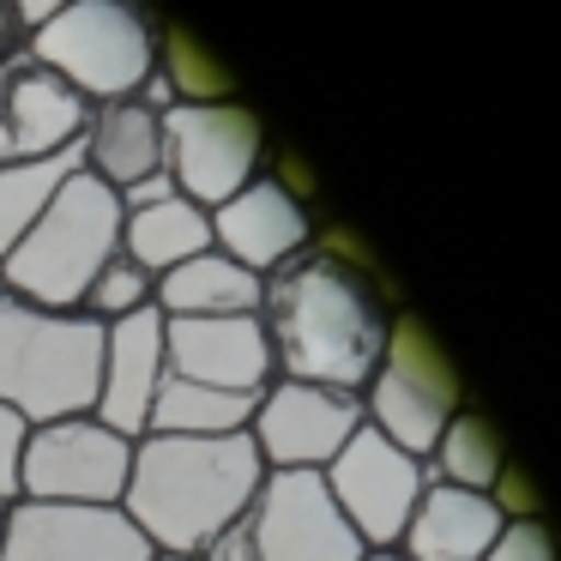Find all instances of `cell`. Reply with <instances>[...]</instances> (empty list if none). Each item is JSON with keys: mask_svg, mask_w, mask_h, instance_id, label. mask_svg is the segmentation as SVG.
<instances>
[{"mask_svg": "<svg viewBox=\"0 0 561 561\" xmlns=\"http://www.w3.org/2000/svg\"><path fill=\"white\" fill-rule=\"evenodd\" d=\"M0 519H7V513H0Z\"/></svg>", "mask_w": 561, "mask_h": 561, "instance_id": "4dcf8cb0", "label": "cell"}, {"mask_svg": "<svg viewBox=\"0 0 561 561\" xmlns=\"http://www.w3.org/2000/svg\"><path fill=\"white\" fill-rule=\"evenodd\" d=\"M79 170H85V163H79V146L61 151V158L7 163V170H0V254L25 242V230L55 206V194H61Z\"/></svg>", "mask_w": 561, "mask_h": 561, "instance_id": "603a6c76", "label": "cell"}, {"mask_svg": "<svg viewBox=\"0 0 561 561\" xmlns=\"http://www.w3.org/2000/svg\"><path fill=\"white\" fill-rule=\"evenodd\" d=\"M151 561H199V556H170V549H151Z\"/></svg>", "mask_w": 561, "mask_h": 561, "instance_id": "f546056e", "label": "cell"}, {"mask_svg": "<svg viewBox=\"0 0 561 561\" xmlns=\"http://www.w3.org/2000/svg\"><path fill=\"white\" fill-rule=\"evenodd\" d=\"M260 290L266 278H254L248 266H236L230 254L206 248L199 260L163 272L158 278V314L163 320H224V314H260Z\"/></svg>", "mask_w": 561, "mask_h": 561, "instance_id": "d6986e66", "label": "cell"}, {"mask_svg": "<svg viewBox=\"0 0 561 561\" xmlns=\"http://www.w3.org/2000/svg\"><path fill=\"white\" fill-rule=\"evenodd\" d=\"M25 55L61 73L85 103H122L158 73V19L134 0H67Z\"/></svg>", "mask_w": 561, "mask_h": 561, "instance_id": "5b68a950", "label": "cell"}, {"mask_svg": "<svg viewBox=\"0 0 561 561\" xmlns=\"http://www.w3.org/2000/svg\"><path fill=\"white\" fill-rule=\"evenodd\" d=\"M260 483H266V465H260L248 435H224V440L139 435L122 513L139 525V537L151 549L206 556L211 537H224L248 513Z\"/></svg>", "mask_w": 561, "mask_h": 561, "instance_id": "7a4b0ae2", "label": "cell"}, {"mask_svg": "<svg viewBox=\"0 0 561 561\" xmlns=\"http://www.w3.org/2000/svg\"><path fill=\"white\" fill-rule=\"evenodd\" d=\"M320 483H327L332 507L344 513V525L356 531V543L363 549H399L404 525H411L416 501H423V489H428V471H423V459L399 453L387 435H375V428L363 423L351 435V447L320 471Z\"/></svg>", "mask_w": 561, "mask_h": 561, "instance_id": "30bf717a", "label": "cell"}, {"mask_svg": "<svg viewBox=\"0 0 561 561\" xmlns=\"http://www.w3.org/2000/svg\"><path fill=\"white\" fill-rule=\"evenodd\" d=\"M25 440H31V423L0 404V513L19 507V465H25Z\"/></svg>", "mask_w": 561, "mask_h": 561, "instance_id": "4316f807", "label": "cell"}, {"mask_svg": "<svg viewBox=\"0 0 561 561\" xmlns=\"http://www.w3.org/2000/svg\"><path fill=\"white\" fill-rule=\"evenodd\" d=\"M0 561H151V543L122 507L19 501L0 519Z\"/></svg>", "mask_w": 561, "mask_h": 561, "instance_id": "7c38bea8", "label": "cell"}, {"mask_svg": "<svg viewBox=\"0 0 561 561\" xmlns=\"http://www.w3.org/2000/svg\"><path fill=\"white\" fill-rule=\"evenodd\" d=\"M85 122H91V103L43 61L19 55V61L0 67V170L73 151Z\"/></svg>", "mask_w": 561, "mask_h": 561, "instance_id": "4fadbf2b", "label": "cell"}, {"mask_svg": "<svg viewBox=\"0 0 561 561\" xmlns=\"http://www.w3.org/2000/svg\"><path fill=\"white\" fill-rule=\"evenodd\" d=\"M103 327L85 314L31 308L0 290V404L31 428L85 416L98 404Z\"/></svg>", "mask_w": 561, "mask_h": 561, "instance_id": "277c9868", "label": "cell"}, {"mask_svg": "<svg viewBox=\"0 0 561 561\" xmlns=\"http://www.w3.org/2000/svg\"><path fill=\"white\" fill-rule=\"evenodd\" d=\"M127 471H134V440L103 428L98 416H61L37 423L19 465V501L43 507H122Z\"/></svg>", "mask_w": 561, "mask_h": 561, "instance_id": "9c48e42d", "label": "cell"}, {"mask_svg": "<svg viewBox=\"0 0 561 561\" xmlns=\"http://www.w3.org/2000/svg\"><path fill=\"white\" fill-rule=\"evenodd\" d=\"M211 248V211L194 206L182 194H163L151 206L122 211V254L134 260L146 278H163V272L187 266Z\"/></svg>", "mask_w": 561, "mask_h": 561, "instance_id": "ffe728a7", "label": "cell"}, {"mask_svg": "<svg viewBox=\"0 0 561 561\" xmlns=\"http://www.w3.org/2000/svg\"><path fill=\"white\" fill-rule=\"evenodd\" d=\"M158 79L170 103H236V79L170 19H158Z\"/></svg>", "mask_w": 561, "mask_h": 561, "instance_id": "cb8c5ba5", "label": "cell"}, {"mask_svg": "<svg viewBox=\"0 0 561 561\" xmlns=\"http://www.w3.org/2000/svg\"><path fill=\"white\" fill-rule=\"evenodd\" d=\"M363 561H404V556H399V549H368Z\"/></svg>", "mask_w": 561, "mask_h": 561, "instance_id": "f1b7e54d", "label": "cell"}, {"mask_svg": "<svg viewBox=\"0 0 561 561\" xmlns=\"http://www.w3.org/2000/svg\"><path fill=\"white\" fill-rule=\"evenodd\" d=\"M163 356H170L175 380H194V387H218V392H260L278 380L272 363V344L260 314H224V320H163Z\"/></svg>", "mask_w": 561, "mask_h": 561, "instance_id": "5bb4252c", "label": "cell"}, {"mask_svg": "<svg viewBox=\"0 0 561 561\" xmlns=\"http://www.w3.org/2000/svg\"><path fill=\"white\" fill-rule=\"evenodd\" d=\"M254 423V399L242 392H218V387H194V380H163L158 404H151L146 435H187V440H224V435H248Z\"/></svg>", "mask_w": 561, "mask_h": 561, "instance_id": "44dd1931", "label": "cell"}, {"mask_svg": "<svg viewBox=\"0 0 561 561\" xmlns=\"http://www.w3.org/2000/svg\"><path fill=\"white\" fill-rule=\"evenodd\" d=\"M122 254V194L79 170L55 206L25 230V242L0 254V290L31 308L79 314L91 278Z\"/></svg>", "mask_w": 561, "mask_h": 561, "instance_id": "3957f363", "label": "cell"}, {"mask_svg": "<svg viewBox=\"0 0 561 561\" xmlns=\"http://www.w3.org/2000/svg\"><path fill=\"white\" fill-rule=\"evenodd\" d=\"M163 175L182 199L218 211L266 175V127L242 103H175L163 115Z\"/></svg>", "mask_w": 561, "mask_h": 561, "instance_id": "ba28073f", "label": "cell"}, {"mask_svg": "<svg viewBox=\"0 0 561 561\" xmlns=\"http://www.w3.org/2000/svg\"><path fill=\"white\" fill-rule=\"evenodd\" d=\"M211 248L230 254L236 266H248L254 278H272L278 266H290L296 254L314 248V218L284 182L260 175L211 211Z\"/></svg>", "mask_w": 561, "mask_h": 561, "instance_id": "9a60e30c", "label": "cell"}, {"mask_svg": "<svg viewBox=\"0 0 561 561\" xmlns=\"http://www.w3.org/2000/svg\"><path fill=\"white\" fill-rule=\"evenodd\" d=\"M368 549L308 471H266L248 513L211 537L199 561H363Z\"/></svg>", "mask_w": 561, "mask_h": 561, "instance_id": "52a82bcc", "label": "cell"}, {"mask_svg": "<svg viewBox=\"0 0 561 561\" xmlns=\"http://www.w3.org/2000/svg\"><path fill=\"white\" fill-rule=\"evenodd\" d=\"M151 302H158V278H146V272H139L127 254H115L110 266L91 278V290H85V302H79V314L98 320V327H115V320L139 314V308H151Z\"/></svg>", "mask_w": 561, "mask_h": 561, "instance_id": "d4e9b609", "label": "cell"}, {"mask_svg": "<svg viewBox=\"0 0 561 561\" xmlns=\"http://www.w3.org/2000/svg\"><path fill=\"white\" fill-rule=\"evenodd\" d=\"M79 163L115 194L163 175V115L146 98L91 103V122L79 134Z\"/></svg>", "mask_w": 561, "mask_h": 561, "instance_id": "e0dca14e", "label": "cell"}, {"mask_svg": "<svg viewBox=\"0 0 561 561\" xmlns=\"http://www.w3.org/2000/svg\"><path fill=\"white\" fill-rule=\"evenodd\" d=\"M170 380V356H163V314L158 302L139 308V314L103 327V375H98V416L103 428L139 440L151 423V404H158V387Z\"/></svg>", "mask_w": 561, "mask_h": 561, "instance_id": "2e32d148", "label": "cell"}, {"mask_svg": "<svg viewBox=\"0 0 561 561\" xmlns=\"http://www.w3.org/2000/svg\"><path fill=\"white\" fill-rule=\"evenodd\" d=\"M483 561H561V543L549 537L543 513H537V519H507Z\"/></svg>", "mask_w": 561, "mask_h": 561, "instance_id": "484cf974", "label": "cell"}, {"mask_svg": "<svg viewBox=\"0 0 561 561\" xmlns=\"http://www.w3.org/2000/svg\"><path fill=\"white\" fill-rule=\"evenodd\" d=\"M260 327H266L278 380H308V387L363 399L368 375L387 351L392 302L344 248L314 242L266 278Z\"/></svg>", "mask_w": 561, "mask_h": 561, "instance_id": "6da1fadb", "label": "cell"}, {"mask_svg": "<svg viewBox=\"0 0 561 561\" xmlns=\"http://www.w3.org/2000/svg\"><path fill=\"white\" fill-rule=\"evenodd\" d=\"M501 525L507 519H501V507L489 495L428 483L411 525H404V537H399V556L404 561H483L495 549Z\"/></svg>", "mask_w": 561, "mask_h": 561, "instance_id": "ac0fdd59", "label": "cell"}, {"mask_svg": "<svg viewBox=\"0 0 561 561\" xmlns=\"http://www.w3.org/2000/svg\"><path fill=\"white\" fill-rule=\"evenodd\" d=\"M25 55V31H19V13H13V0H0V67L19 61Z\"/></svg>", "mask_w": 561, "mask_h": 561, "instance_id": "83f0119b", "label": "cell"}, {"mask_svg": "<svg viewBox=\"0 0 561 561\" xmlns=\"http://www.w3.org/2000/svg\"><path fill=\"white\" fill-rule=\"evenodd\" d=\"M423 471H428V483L489 495V489L501 483V471H507V447H501V435L477 411H459L447 428H440V440L423 459Z\"/></svg>", "mask_w": 561, "mask_h": 561, "instance_id": "7402d4cb", "label": "cell"}, {"mask_svg": "<svg viewBox=\"0 0 561 561\" xmlns=\"http://www.w3.org/2000/svg\"><path fill=\"white\" fill-rule=\"evenodd\" d=\"M459 375H453L447 351L416 314H392L387 351H380L375 375L363 387V423L387 435L399 453L428 459L440 428L459 416Z\"/></svg>", "mask_w": 561, "mask_h": 561, "instance_id": "8992f818", "label": "cell"}, {"mask_svg": "<svg viewBox=\"0 0 561 561\" xmlns=\"http://www.w3.org/2000/svg\"><path fill=\"white\" fill-rule=\"evenodd\" d=\"M363 428V399L356 392H332V387H308V380H272L254 399V440L266 471H308L320 477L351 435Z\"/></svg>", "mask_w": 561, "mask_h": 561, "instance_id": "8fae6325", "label": "cell"}]
</instances>
